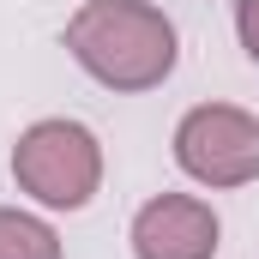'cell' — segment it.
<instances>
[{
    "label": "cell",
    "mask_w": 259,
    "mask_h": 259,
    "mask_svg": "<svg viewBox=\"0 0 259 259\" xmlns=\"http://www.w3.org/2000/svg\"><path fill=\"white\" fill-rule=\"evenodd\" d=\"M235 42H241L247 61L259 66V0H235Z\"/></svg>",
    "instance_id": "obj_6"
},
{
    "label": "cell",
    "mask_w": 259,
    "mask_h": 259,
    "mask_svg": "<svg viewBox=\"0 0 259 259\" xmlns=\"http://www.w3.org/2000/svg\"><path fill=\"white\" fill-rule=\"evenodd\" d=\"M12 181L42 211H84L103 193V145L84 121H30L12 145Z\"/></svg>",
    "instance_id": "obj_2"
},
{
    "label": "cell",
    "mask_w": 259,
    "mask_h": 259,
    "mask_svg": "<svg viewBox=\"0 0 259 259\" xmlns=\"http://www.w3.org/2000/svg\"><path fill=\"white\" fill-rule=\"evenodd\" d=\"M223 223L199 193H157L133 211V259H217Z\"/></svg>",
    "instance_id": "obj_4"
},
{
    "label": "cell",
    "mask_w": 259,
    "mask_h": 259,
    "mask_svg": "<svg viewBox=\"0 0 259 259\" xmlns=\"http://www.w3.org/2000/svg\"><path fill=\"white\" fill-rule=\"evenodd\" d=\"M175 163L199 187H247L259 181V115L235 103H199L175 127Z\"/></svg>",
    "instance_id": "obj_3"
},
{
    "label": "cell",
    "mask_w": 259,
    "mask_h": 259,
    "mask_svg": "<svg viewBox=\"0 0 259 259\" xmlns=\"http://www.w3.org/2000/svg\"><path fill=\"white\" fill-rule=\"evenodd\" d=\"M61 42L103 91H121V97L157 91L181 61V36L169 12L151 0H84L66 18Z\"/></svg>",
    "instance_id": "obj_1"
},
{
    "label": "cell",
    "mask_w": 259,
    "mask_h": 259,
    "mask_svg": "<svg viewBox=\"0 0 259 259\" xmlns=\"http://www.w3.org/2000/svg\"><path fill=\"white\" fill-rule=\"evenodd\" d=\"M0 259H61V235H55V223L0 205Z\"/></svg>",
    "instance_id": "obj_5"
}]
</instances>
